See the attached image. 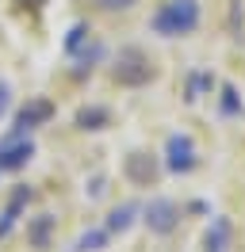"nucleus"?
Segmentation results:
<instances>
[{
	"instance_id": "f3484780",
	"label": "nucleus",
	"mask_w": 245,
	"mask_h": 252,
	"mask_svg": "<svg viewBox=\"0 0 245 252\" xmlns=\"http://www.w3.org/2000/svg\"><path fill=\"white\" fill-rule=\"evenodd\" d=\"M88 38H92V27L84 23V19H77L73 27L65 31V42H61V46H65V54L73 58V54H81V50L88 46Z\"/></svg>"
},
{
	"instance_id": "2eb2a0df",
	"label": "nucleus",
	"mask_w": 245,
	"mask_h": 252,
	"mask_svg": "<svg viewBox=\"0 0 245 252\" xmlns=\"http://www.w3.org/2000/svg\"><path fill=\"white\" fill-rule=\"evenodd\" d=\"M107 245H111V233H107L104 225H88V229L73 241V249H69V252H104Z\"/></svg>"
},
{
	"instance_id": "dca6fc26",
	"label": "nucleus",
	"mask_w": 245,
	"mask_h": 252,
	"mask_svg": "<svg viewBox=\"0 0 245 252\" xmlns=\"http://www.w3.org/2000/svg\"><path fill=\"white\" fill-rule=\"evenodd\" d=\"M218 115L222 119H242L245 115V103H242V95H238V88L234 84H218Z\"/></svg>"
},
{
	"instance_id": "f03ea898",
	"label": "nucleus",
	"mask_w": 245,
	"mask_h": 252,
	"mask_svg": "<svg viewBox=\"0 0 245 252\" xmlns=\"http://www.w3.org/2000/svg\"><path fill=\"white\" fill-rule=\"evenodd\" d=\"M111 80L119 88H146V84L157 80V69H153L150 54L142 46H122L119 58L111 62Z\"/></svg>"
},
{
	"instance_id": "20e7f679",
	"label": "nucleus",
	"mask_w": 245,
	"mask_h": 252,
	"mask_svg": "<svg viewBox=\"0 0 245 252\" xmlns=\"http://www.w3.org/2000/svg\"><path fill=\"white\" fill-rule=\"evenodd\" d=\"M199 168V149L192 142V134L172 130L165 138V172L168 176H192Z\"/></svg>"
},
{
	"instance_id": "6ab92c4d",
	"label": "nucleus",
	"mask_w": 245,
	"mask_h": 252,
	"mask_svg": "<svg viewBox=\"0 0 245 252\" xmlns=\"http://www.w3.org/2000/svg\"><path fill=\"white\" fill-rule=\"evenodd\" d=\"M104 191H107V176H92L88 184H84V195H88L92 203H96V199H104Z\"/></svg>"
},
{
	"instance_id": "412c9836",
	"label": "nucleus",
	"mask_w": 245,
	"mask_h": 252,
	"mask_svg": "<svg viewBox=\"0 0 245 252\" xmlns=\"http://www.w3.org/2000/svg\"><path fill=\"white\" fill-rule=\"evenodd\" d=\"M230 27H234V38H238V27H245V12H242V0H234V8H230Z\"/></svg>"
},
{
	"instance_id": "7ed1b4c3",
	"label": "nucleus",
	"mask_w": 245,
	"mask_h": 252,
	"mask_svg": "<svg viewBox=\"0 0 245 252\" xmlns=\"http://www.w3.org/2000/svg\"><path fill=\"white\" fill-rule=\"evenodd\" d=\"M184 210L176 199H168V195H153L150 203H142V221H146V229L153 237H168L176 233V225H180Z\"/></svg>"
},
{
	"instance_id": "ddd939ff",
	"label": "nucleus",
	"mask_w": 245,
	"mask_h": 252,
	"mask_svg": "<svg viewBox=\"0 0 245 252\" xmlns=\"http://www.w3.org/2000/svg\"><path fill=\"white\" fill-rule=\"evenodd\" d=\"M214 84H218V80H214L211 69H192L188 80H184V99H188V103H199L203 95L214 92Z\"/></svg>"
},
{
	"instance_id": "f257e3e1",
	"label": "nucleus",
	"mask_w": 245,
	"mask_h": 252,
	"mask_svg": "<svg viewBox=\"0 0 245 252\" xmlns=\"http://www.w3.org/2000/svg\"><path fill=\"white\" fill-rule=\"evenodd\" d=\"M199 19H203L199 0H165L150 16V31L161 38H188L199 27Z\"/></svg>"
},
{
	"instance_id": "a211bd4d",
	"label": "nucleus",
	"mask_w": 245,
	"mask_h": 252,
	"mask_svg": "<svg viewBox=\"0 0 245 252\" xmlns=\"http://www.w3.org/2000/svg\"><path fill=\"white\" fill-rule=\"evenodd\" d=\"M92 8H100V12H130L134 4H142V0H88Z\"/></svg>"
},
{
	"instance_id": "f8f14e48",
	"label": "nucleus",
	"mask_w": 245,
	"mask_h": 252,
	"mask_svg": "<svg viewBox=\"0 0 245 252\" xmlns=\"http://www.w3.org/2000/svg\"><path fill=\"white\" fill-rule=\"evenodd\" d=\"M138 214H142V203H119V206H111V214H107L104 229H107L111 237L130 233V225L138 221Z\"/></svg>"
},
{
	"instance_id": "0eeeda50",
	"label": "nucleus",
	"mask_w": 245,
	"mask_h": 252,
	"mask_svg": "<svg viewBox=\"0 0 245 252\" xmlns=\"http://www.w3.org/2000/svg\"><path fill=\"white\" fill-rule=\"evenodd\" d=\"M31 199H35V188H31V184H15L12 188L8 203H4V210H0V241H8V237L15 233V225L23 221Z\"/></svg>"
},
{
	"instance_id": "9b49d317",
	"label": "nucleus",
	"mask_w": 245,
	"mask_h": 252,
	"mask_svg": "<svg viewBox=\"0 0 245 252\" xmlns=\"http://www.w3.org/2000/svg\"><path fill=\"white\" fill-rule=\"evenodd\" d=\"M230 241H234V221L226 214H214L207 233H203V252H226Z\"/></svg>"
},
{
	"instance_id": "1a4fd4ad",
	"label": "nucleus",
	"mask_w": 245,
	"mask_h": 252,
	"mask_svg": "<svg viewBox=\"0 0 245 252\" xmlns=\"http://www.w3.org/2000/svg\"><path fill=\"white\" fill-rule=\"evenodd\" d=\"M54 233H58V218H54V214H35V218H27V245L31 249L46 252L54 245Z\"/></svg>"
},
{
	"instance_id": "39448f33",
	"label": "nucleus",
	"mask_w": 245,
	"mask_h": 252,
	"mask_svg": "<svg viewBox=\"0 0 245 252\" xmlns=\"http://www.w3.org/2000/svg\"><path fill=\"white\" fill-rule=\"evenodd\" d=\"M54 119V103L46 99V95H31L23 107L15 111V123H12V130L8 134H19V138H31L39 126H46Z\"/></svg>"
},
{
	"instance_id": "6e6552de",
	"label": "nucleus",
	"mask_w": 245,
	"mask_h": 252,
	"mask_svg": "<svg viewBox=\"0 0 245 252\" xmlns=\"http://www.w3.org/2000/svg\"><path fill=\"white\" fill-rule=\"evenodd\" d=\"M122 176L134 184V188H153L157 180H161V164H157V157H150V153H126L122 157Z\"/></svg>"
},
{
	"instance_id": "aec40b11",
	"label": "nucleus",
	"mask_w": 245,
	"mask_h": 252,
	"mask_svg": "<svg viewBox=\"0 0 245 252\" xmlns=\"http://www.w3.org/2000/svg\"><path fill=\"white\" fill-rule=\"evenodd\" d=\"M12 111V84L8 80H0V119Z\"/></svg>"
},
{
	"instance_id": "9d476101",
	"label": "nucleus",
	"mask_w": 245,
	"mask_h": 252,
	"mask_svg": "<svg viewBox=\"0 0 245 252\" xmlns=\"http://www.w3.org/2000/svg\"><path fill=\"white\" fill-rule=\"evenodd\" d=\"M77 130H84V134H100V130H107L111 126V107L107 103H84V107L73 115Z\"/></svg>"
},
{
	"instance_id": "4468645a",
	"label": "nucleus",
	"mask_w": 245,
	"mask_h": 252,
	"mask_svg": "<svg viewBox=\"0 0 245 252\" xmlns=\"http://www.w3.org/2000/svg\"><path fill=\"white\" fill-rule=\"evenodd\" d=\"M104 54H107V46L100 42V38H96V34H92V38H88V46L81 50V54H73V62H77V65H73V77H77V80H81V77H88L92 69L104 62Z\"/></svg>"
},
{
	"instance_id": "4be33fe9",
	"label": "nucleus",
	"mask_w": 245,
	"mask_h": 252,
	"mask_svg": "<svg viewBox=\"0 0 245 252\" xmlns=\"http://www.w3.org/2000/svg\"><path fill=\"white\" fill-rule=\"evenodd\" d=\"M23 4H27V8H42L46 0H23Z\"/></svg>"
},
{
	"instance_id": "423d86ee",
	"label": "nucleus",
	"mask_w": 245,
	"mask_h": 252,
	"mask_svg": "<svg viewBox=\"0 0 245 252\" xmlns=\"http://www.w3.org/2000/svg\"><path fill=\"white\" fill-rule=\"evenodd\" d=\"M31 160H35V142L19 138V134H4L0 138V176L23 172Z\"/></svg>"
}]
</instances>
